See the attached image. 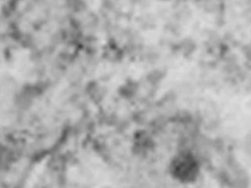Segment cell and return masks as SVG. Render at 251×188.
<instances>
[{"mask_svg":"<svg viewBox=\"0 0 251 188\" xmlns=\"http://www.w3.org/2000/svg\"><path fill=\"white\" fill-rule=\"evenodd\" d=\"M172 169L179 179L189 180L197 172V162L191 154L181 153L174 159Z\"/></svg>","mask_w":251,"mask_h":188,"instance_id":"obj_1","label":"cell"}]
</instances>
